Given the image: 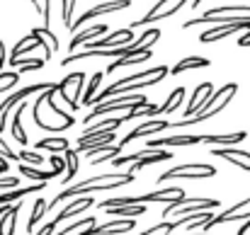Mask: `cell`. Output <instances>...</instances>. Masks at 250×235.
<instances>
[{"label": "cell", "instance_id": "1", "mask_svg": "<svg viewBox=\"0 0 250 235\" xmlns=\"http://www.w3.org/2000/svg\"><path fill=\"white\" fill-rule=\"evenodd\" d=\"M131 182H134V172H126V175H100V177H90V179H83V182H78V184H71V187L61 189L59 196L49 204V209L59 206L61 201H66V199H71V196H83V194L95 192V189L107 192V189H117V187H124V184H131Z\"/></svg>", "mask_w": 250, "mask_h": 235}, {"label": "cell", "instance_id": "2", "mask_svg": "<svg viewBox=\"0 0 250 235\" xmlns=\"http://www.w3.org/2000/svg\"><path fill=\"white\" fill-rule=\"evenodd\" d=\"M236 92H238V82H226V85H221L211 97H209V102L202 107V112H197L194 117H189V119H180V121H175V124H170V126H187V124H199V121H207V119H214L216 114H221L229 104H231V99L236 97Z\"/></svg>", "mask_w": 250, "mask_h": 235}, {"label": "cell", "instance_id": "3", "mask_svg": "<svg viewBox=\"0 0 250 235\" xmlns=\"http://www.w3.org/2000/svg\"><path fill=\"white\" fill-rule=\"evenodd\" d=\"M148 107V97L141 95V92H134V95H119V97H109L100 104H95V109L87 114V119H83V124L102 117V114H109V112H134V109H144Z\"/></svg>", "mask_w": 250, "mask_h": 235}, {"label": "cell", "instance_id": "4", "mask_svg": "<svg viewBox=\"0 0 250 235\" xmlns=\"http://www.w3.org/2000/svg\"><path fill=\"white\" fill-rule=\"evenodd\" d=\"M172 157V153L170 151H166V148H158V151H139V153H131V156H117L114 160H112V165L114 167H119V165H131L129 167V172H139L141 167H146V165H156V162H166V160H170Z\"/></svg>", "mask_w": 250, "mask_h": 235}, {"label": "cell", "instance_id": "5", "mask_svg": "<svg viewBox=\"0 0 250 235\" xmlns=\"http://www.w3.org/2000/svg\"><path fill=\"white\" fill-rule=\"evenodd\" d=\"M216 175V167L214 165H207V162H187V165H175L170 167L167 172H163L158 177V182H167V179H207V177H214Z\"/></svg>", "mask_w": 250, "mask_h": 235}, {"label": "cell", "instance_id": "6", "mask_svg": "<svg viewBox=\"0 0 250 235\" xmlns=\"http://www.w3.org/2000/svg\"><path fill=\"white\" fill-rule=\"evenodd\" d=\"M221 201L219 199H207V196H187L185 204H167L163 216H187V214H199V211H214L219 209Z\"/></svg>", "mask_w": 250, "mask_h": 235}, {"label": "cell", "instance_id": "7", "mask_svg": "<svg viewBox=\"0 0 250 235\" xmlns=\"http://www.w3.org/2000/svg\"><path fill=\"white\" fill-rule=\"evenodd\" d=\"M59 82H34V85H27V87H22V90H17L15 95H10L2 104H0V136H2V129H5V119H7V114H10V109H15L20 102H24L29 95H34V92H46V90H51V87H56Z\"/></svg>", "mask_w": 250, "mask_h": 235}, {"label": "cell", "instance_id": "8", "mask_svg": "<svg viewBox=\"0 0 250 235\" xmlns=\"http://www.w3.org/2000/svg\"><path fill=\"white\" fill-rule=\"evenodd\" d=\"M185 2H187V0H158L139 22H131L129 29H134V27H146V24H151V22H161V20H166V17H172L175 12H180V10L185 7Z\"/></svg>", "mask_w": 250, "mask_h": 235}, {"label": "cell", "instance_id": "9", "mask_svg": "<svg viewBox=\"0 0 250 235\" xmlns=\"http://www.w3.org/2000/svg\"><path fill=\"white\" fill-rule=\"evenodd\" d=\"M83 85H85V73L83 71H78V73H71V76H66V78L59 82V95H61V99L76 112L78 107H81V92H83Z\"/></svg>", "mask_w": 250, "mask_h": 235}, {"label": "cell", "instance_id": "10", "mask_svg": "<svg viewBox=\"0 0 250 235\" xmlns=\"http://www.w3.org/2000/svg\"><path fill=\"white\" fill-rule=\"evenodd\" d=\"M233 221H250V196H246L243 201H238V204H233L231 209H226L224 214H219V216H214L204 228H202V233H209L211 228H216V226H224V223H233Z\"/></svg>", "mask_w": 250, "mask_h": 235}, {"label": "cell", "instance_id": "11", "mask_svg": "<svg viewBox=\"0 0 250 235\" xmlns=\"http://www.w3.org/2000/svg\"><path fill=\"white\" fill-rule=\"evenodd\" d=\"M126 7H131V0H109V2H100V5L90 7L87 12L78 15L68 29L78 34V29H81L83 22H90V20H95V17H100V15H109V12H117V10H126Z\"/></svg>", "mask_w": 250, "mask_h": 235}, {"label": "cell", "instance_id": "12", "mask_svg": "<svg viewBox=\"0 0 250 235\" xmlns=\"http://www.w3.org/2000/svg\"><path fill=\"white\" fill-rule=\"evenodd\" d=\"M32 49H42L46 61L54 56L51 46H49L42 37H37V34H32V32H29V37H24V39H20V41L15 44V49H12V54H10V61H7V63H10V66H17V61H20L27 51H32Z\"/></svg>", "mask_w": 250, "mask_h": 235}, {"label": "cell", "instance_id": "13", "mask_svg": "<svg viewBox=\"0 0 250 235\" xmlns=\"http://www.w3.org/2000/svg\"><path fill=\"white\" fill-rule=\"evenodd\" d=\"M241 29H250V17L243 20V22H236V24H214L211 29H204L199 34V41L202 44H211V41H219L224 37H231V34H236Z\"/></svg>", "mask_w": 250, "mask_h": 235}, {"label": "cell", "instance_id": "14", "mask_svg": "<svg viewBox=\"0 0 250 235\" xmlns=\"http://www.w3.org/2000/svg\"><path fill=\"white\" fill-rule=\"evenodd\" d=\"M134 226H136L134 218H117V221H109L104 226H90V228L81 231V235H122L134 231Z\"/></svg>", "mask_w": 250, "mask_h": 235}, {"label": "cell", "instance_id": "15", "mask_svg": "<svg viewBox=\"0 0 250 235\" xmlns=\"http://www.w3.org/2000/svg\"><path fill=\"white\" fill-rule=\"evenodd\" d=\"M166 129H170V121H166V119H148V121L139 124L131 134H126V138L119 141V148H124L126 143H131L136 138H144V136H151V134H158V131H166Z\"/></svg>", "mask_w": 250, "mask_h": 235}, {"label": "cell", "instance_id": "16", "mask_svg": "<svg viewBox=\"0 0 250 235\" xmlns=\"http://www.w3.org/2000/svg\"><path fill=\"white\" fill-rule=\"evenodd\" d=\"M134 44V32L126 27V29H117L114 34L104 37V39H97V41H87L90 49H119V46H129Z\"/></svg>", "mask_w": 250, "mask_h": 235}, {"label": "cell", "instance_id": "17", "mask_svg": "<svg viewBox=\"0 0 250 235\" xmlns=\"http://www.w3.org/2000/svg\"><path fill=\"white\" fill-rule=\"evenodd\" d=\"M211 95H214V85H211L209 80L199 82V85L194 87V95H192V99H189L187 109H185V119H189V117H194L197 112H202V107L209 102V97H211Z\"/></svg>", "mask_w": 250, "mask_h": 235}, {"label": "cell", "instance_id": "18", "mask_svg": "<svg viewBox=\"0 0 250 235\" xmlns=\"http://www.w3.org/2000/svg\"><path fill=\"white\" fill-rule=\"evenodd\" d=\"M211 153H214V157H224V160H229L231 165H236V167L250 172V153L248 151H238L236 146H226V148H211Z\"/></svg>", "mask_w": 250, "mask_h": 235}, {"label": "cell", "instance_id": "19", "mask_svg": "<svg viewBox=\"0 0 250 235\" xmlns=\"http://www.w3.org/2000/svg\"><path fill=\"white\" fill-rule=\"evenodd\" d=\"M202 143V136H170V138H151L148 141V151H158V148H185V146H197Z\"/></svg>", "mask_w": 250, "mask_h": 235}, {"label": "cell", "instance_id": "20", "mask_svg": "<svg viewBox=\"0 0 250 235\" xmlns=\"http://www.w3.org/2000/svg\"><path fill=\"white\" fill-rule=\"evenodd\" d=\"M117 138L114 131H100V134H90V136H81L78 138V153H85L87 148H97V146H107Z\"/></svg>", "mask_w": 250, "mask_h": 235}, {"label": "cell", "instance_id": "21", "mask_svg": "<svg viewBox=\"0 0 250 235\" xmlns=\"http://www.w3.org/2000/svg\"><path fill=\"white\" fill-rule=\"evenodd\" d=\"M248 134L246 131H236V134H226V136H202V143L211 146V148H226V146H238L241 141H246Z\"/></svg>", "mask_w": 250, "mask_h": 235}, {"label": "cell", "instance_id": "22", "mask_svg": "<svg viewBox=\"0 0 250 235\" xmlns=\"http://www.w3.org/2000/svg\"><path fill=\"white\" fill-rule=\"evenodd\" d=\"M104 32H107V24H102V22H100V24H95V27H87V29H83V32H78V34L71 39V51L76 54L83 44H87L90 39H100Z\"/></svg>", "mask_w": 250, "mask_h": 235}, {"label": "cell", "instance_id": "23", "mask_svg": "<svg viewBox=\"0 0 250 235\" xmlns=\"http://www.w3.org/2000/svg\"><path fill=\"white\" fill-rule=\"evenodd\" d=\"M209 66H211V61H209V59H204V56H187V59L177 61V63L170 68V73H172V76H180V73L197 71V68H209Z\"/></svg>", "mask_w": 250, "mask_h": 235}, {"label": "cell", "instance_id": "24", "mask_svg": "<svg viewBox=\"0 0 250 235\" xmlns=\"http://www.w3.org/2000/svg\"><path fill=\"white\" fill-rule=\"evenodd\" d=\"M158 39H161V29H146V32L139 37V41H134V44L129 46V56H134V54H139V51H148Z\"/></svg>", "mask_w": 250, "mask_h": 235}, {"label": "cell", "instance_id": "25", "mask_svg": "<svg viewBox=\"0 0 250 235\" xmlns=\"http://www.w3.org/2000/svg\"><path fill=\"white\" fill-rule=\"evenodd\" d=\"M92 204H95V201H92L90 196H78V199H73V201H71V204H68L66 209H61V214H59V216H56L54 221H56V223H61V221H68L71 216L81 214L83 209H87V206H92Z\"/></svg>", "mask_w": 250, "mask_h": 235}, {"label": "cell", "instance_id": "26", "mask_svg": "<svg viewBox=\"0 0 250 235\" xmlns=\"http://www.w3.org/2000/svg\"><path fill=\"white\" fill-rule=\"evenodd\" d=\"M27 109V99L24 102H20L17 107H15V114H12V138L24 148V143H27V134H24V129H22V112Z\"/></svg>", "mask_w": 250, "mask_h": 235}, {"label": "cell", "instance_id": "27", "mask_svg": "<svg viewBox=\"0 0 250 235\" xmlns=\"http://www.w3.org/2000/svg\"><path fill=\"white\" fill-rule=\"evenodd\" d=\"M151 49L148 51H139V54H134V56H124V59H119V61H112L109 66H107V73H114V71H119V68H124V66H134V63H141V61H151Z\"/></svg>", "mask_w": 250, "mask_h": 235}, {"label": "cell", "instance_id": "28", "mask_svg": "<svg viewBox=\"0 0 250 235\" xmlns=\"http://www.w3.org/2000/svg\"><path fill=\"white\" fill-rule=\"evenodd\" d=\"M46 182H39V184H32V187H22V189H10V192H2L0 196V204H15L20 201V196H27V194H34V192H42Z\"/></svg>", "mask_w": 250, "mask_h": 235}, {"label": "cell", "instance_id": "29", "mask_svg": "<svg viewBox=\"0 0 250 235\" xmlns=\"http://www.w3.org/2000/svg\"><path fill=\"white\" fill-rule=\"evenodd\" d=\"M226 15H248L250 17V5H221V7H211L202 17H226Z\"/></svg>", "mask_w": 250, "mask_h": 235}, {"label": "cell", "instance_id": "30", "mask_svg": "<svg viewBox=\"0 0 250 235\" xmlns=\"http://www.w3.org/2000/svg\"><path fill=\"white\" fill-rule=\"evenodd\" d=\"M20 175L22 177H29V179H34V182H49L51 177H59V172L56 170H37V167H32V165H24V162H20Z\"/></svg>", "mask_w": 250, "mask_h": 235}, {"label": "cell", "instance_id": "31", "mask_svg": "<svg viewBox=\"0 0 250 235\" xmlns=\"http://www.w3.org/2000/svg\"><path fill=\"white\" fill-rule=\"evenodd\" d=\"M37 151H51V153H66L68 151V138H42L37 141Z\"/></svg>", "mask_w": 250, "mask_h": 235}, {"label": "cell", "instance_id": "32", "mask_svg": "<svg viewBox=\"0 0 250 235\" xmlns=\"http://www.w3.org/2000/svg\"><path fill=\"white\" fill-rule=\"evenodd\" d=\"M49 211V204L44 201V196H39L37 201H34V209H32V216H29V223H27V233L32 235V231L39 226V221L44 218V214Z\"/></svg>", "mask_w": 250, "mask_h": 235}, {"label": "cell", "instance_id": "33", "mask_svg": "<svg viewBox=\"0 0 250 235\" xmlns=\"http://www.w3.org/2000/svg\"><path fill=\"white\" fill-rule=\"evenodd\" d=\"M104 214L119 216V218H124V216H129V218H134V216H146V204H139V206H114V209H107Z\"/></svg>", "mask_w": 250, "mask_h": 235}, {"label": "cell", "instance_id": "34", "mask_svg": "<svg viewBox=\"0 0 250 235\" xmlns=\"http://www.w3.org/2000/svg\"><path fill=\"white\" fill-rule=\"evenodd\" d=\"M182 99H185V87L177 85V87L170 92V97H167L166 104H161V114H172V112L182 104Z\"/></svg>", "mask_w": 250, "mask_h": 235}, {"label": "cell", "instance_id": "35", "mask_svg": "<svg viewBox=\"0 0 250 235\" xmlns=\"http://www.w3.org/2000/svg\"><path fill=\"white\" fill-rule=\"evenodd\" d=\"M78 156H81V153H78V151H71V148L63 153V157H66V167H68V170H66V177L61 179L63 184L73 182V177H76V172H78Z\"/></svg>", "mask_w": 250, "mask_h": 235}, {"label": "cell", "instance_id": "36", "mask_svg": "<svg viewBox=\"0 0 250 235\" xmlns=\"http://www.w3.org/2000/svg\"><path fill=\"white\" fill-rule=\"evenodd\" d=\"M44 63H46V59L42 56V59H27V61H17V73L20 76H24V73H32V71H39V68H44Z\"/></svg>", "mask_w": 250, "mask_h": 235}, {"label": "cell", "instance_id": "37", "mask_svg": "<svg viewBox=\"0 0 250 235\" xmlns=\"http://www.w3.org/2000/svg\"><path fill=\"white\" fill-rule=\"evenodd\" d=\"M32 7L42 15V27H49V20H51V0H29Z\"/></svg>", "mask_w": 250, "mask_h": 235}, {"label": "cell", "instance_id": "38", "mask_svg": "<svg viewBox=\"0 0 250 235\" xmlns=\"http://www.w3.org/2000/svg\"><path fill=\"white\" fill-rule=\"evenodd\" d=\"M90 226H95V216H83L81 221H73V223H68V228L59 231L56 235H71L73 231H85V228H90Z\"/></svg>", "mask_w": 250, "mask_h": 235}, {"label": "cell", "instance_id": "39", "mask_svg": "<svg viewBox=\"0 0 250 235\" xmlns=\"http://www.w3.org/2000/svg\"><path fill=\"white\" fill-rule=\"evenodd\" d=\"M17 157H20V162L32 165V167H37V165H42L44 160H49V157H42V153H39V151H24V148L17 153Z\"/></svg>", "mask_w": 250, "mask_h": 235}, {"label": "cell", "instance_id": "40", "mask_svg": "<svg viewBox=\"0 0 250 235\" xmlns=\"http://www.w3.org/2000/svg\"><path fill=\"white\" fill-rule=\"evenodd\" d=\"M102 78H104V73H102V71H97V73L92 76V80H90V85L85 87V97L81 99L83 104H90V102H92V97H95V90L100 87V82H102Z\"/></svg>", "mask_w": 250, "mask_h": 235}, {"label": "cell", "instance_id": "41", "mask_svg": "<svg viewBox=\"0 0 250 235\" xmlns=\"http://www.w3.org/2000/svg\"><path fill=\"white\" fill-rule=\"evenodd\" d=\"M32 34L42 37V39H44V41H46V44L51 46V51H54V54L59 51V39H56V37H54V34L49 32V27H39V29H32Z\"/></svg>", "mask_w": 250, "mask_h": 235}, {"label": "cell", "instance_id": "42", "mask_svg": "<svg viewBox=\"0 0 250 235\" xmlns=\"http://www.w3.org/2000/svg\"><path fill=\"white\" fill-rule=\"evenodd\" d=\"M73 10H76V0H61V17L66 27L73 24Z\"/></svg>", "mask_w": 250, "mask_h": 235}, {"label": "cell", "instance_id": "43", "mask_svg": "<svg viewBox=\"0 0 250 235\" xmlns=\"http://www.w3.org/2000/svg\"><path fill=\"white\" fill-rule=\"evenodd\" d=\"M63 153H54V156H49V162H51V170H56L59 172V177L63 179V175H66V157H61Z\"/></svg>", "mask_w": 250, "mask_h": 235}, {"label": "cell", "instance_id": "44", "mask_svg": "<svg viewBox=\"0 0 250 235\" xmlns=\"http://www.w3.org/2000/svg\"><path fill=\"white\" fill-rule=\"evenodd\" d=\"M20 209H22V204H12V211H10V216H7V226H5V235H15V226H17V214H20Z\"/></svg>", "mask_w": 250, "mask_h": 235}, {"label": "cell", "instance_id": "45", "mask_svg": "<svg viewBox=\"0 0 250 235\" xmlns=\"http://www.w3.org/2000/svg\"><path fill=\"white\" fill-rule=\"evenodd\" d=\"M0 156L5 157V160H20V157H17V153H15V151L5 143V138H2V136H0Z\"/></svg>", "mask_w": 250, "mask_h": 235}, {"label": "cell", "instance_id": "46", "mask_svg": "<svg viewBox=\"0 0 250 235\" xmlns=\"http://www.w3.org/2000/svg\"><path fill=\"white\" fill-rule=\"evenodd\" d=\"M17 187V177H0V189L2 192H10Z\"/></svg>", "mask_w": 250, "mask_h": 235}, {"label": "cell", "instance_id": "47", "mask_svg": "<svg viewBox=\"0 0 250 235\" xmlns=\"http://www.w3.org/2000/svg\"><path fill=\"white\" fill-rule=\"evenodd\" d=\"M56 226H59L56 221H49V223H44V226H42V231H39L37 235H54V231H56Z\"/></svg>", "mask_w": 250, "mask_h": 235}, {"label": "cell", "instance_id": "48", "mask_svg": "<svg viewBox=\"0 0 250 235\" xmlns=\"http://www.w3.org/2000/svg\"><path fill=\"white\" fill-rule=\"evenodd\" d=\"M248 231H250V221H246V223H243V226L238 228V233H236V235H246Z\"/></svg>", "mask_w": 250, "mask_h": 235}, {"label": "cell", "instance_id": "49", "mask_svg": "<svg viewBox=\"0 0 250 235\" xmlns=\"http://www.w3.org/2000/svg\"><path fill=\"white\" fill-rule=\"evenodd\" d=\"M199 2H202V0H194V2H192V7H194V10H197V5H199Z\"/></svg>", "mask_w": 250, "mask_h": 235}]
</instances>
